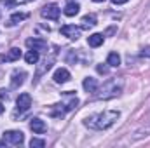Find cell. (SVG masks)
<instances>
[{"mask_svg":"<svg viewBox=\"0 0 150 148\" xmlns=\"http://www.w3.org/2000/svg\"><path fill=\"white\" fill-rule=\"evenodd\" d=\"M120 117V113L117 110H105V111H98L89 115L84 120V125L93 129V131H105L108 127H112L113 124L117 122V118Z\"/></svg>","mask_w":150,"mask_h":148,"instance_id":"obj_1","label":"cell"},{"mask_svg":"<svg viewBox=\"0 0 150 148\" xmlns=\"http://www.w3.org/2000/svg\"><path fill=\"white\" fill-rule=\"evenodd\" d=\"M124 89V78L122 77H117V78H110L107 80L101 87H98L96 91V96L100 99H112V98H117Z\"/></svg>","mask_w":150,"mask_h":148,"instance_id":"obj_2","label":"cell"},{"mask_svg":"<svg viewBox=\"0 0 150 148\" xmlns=\"http://www.w3.org/2000/svg\"><path fill=\"white\" fill-rule=\"evenodd\" d=\"M25 61H26L28 65H37V63H38V51L30 49V51L25 54Z\"/></svg>","mask_w":150,"mask_h":148,"instance_id":"obj_16","label":"cell"},{"mask_svg":"<svg viewBox=\"0 0 150 148\" xmlns=\"http://www.w3.org/2000/svg\"><path fill=\"white\" fill-rule=\"evenodd\" d=\"M26 18H28L26 12H14V14L11 16V25H18V23H21V21H25Z\"/></svg>","mask_w":150,"mask_h":148,"instance_id":"obj_17","label":"cell"},{"mask_svg":"<svg viewBox=\"0 0 150 148\" xmlns=\"http://www.w3.org/2000/svg\"><path fill=\"white\" fill-rule=\"evenodd\" d=\"M4 145H5V140H4V141H0V147H4Z\"/></svg>","mask_w":150,"mask_h":148,"instance_id":"obj_26","label":"cell"},{"mask_svg":"<svg viewBox=\"0 0 150 148\" xmlns=\"http://www.w3.org/2000/svg\"><path fill=\"white\" fill-rule=\"evenodd\" d=\"M26 45H28L30 49L38 51V52L47 49V42H45V40H42V38H28V40H26Z\"/></svg>","mask_w":150,"mask_h":148,"instance_id":"obj_8","label":"cell"},{"mask_svg":"<svg viewBox=\"0 0 150 148\" xmlns=\"http://www.w3.org/2000/svg\"><path fill=\"white\" fill-rule=\"evenodd\" d=\"M0 113H4V106H2V103H0Z\"/></svg>","mask_w":150,"mask_h":148,"instance_id":"obj_25","label":"cell"},{"mask_svg":"<svg viewBox=\"0 0 150 148\" xmlns=\"http://www.w3.org/2000/svg\"><path fill=\"white\" fill-rule=\"evenodd\" d=\"M54 82L56 84H65V82H68L70 80V72L67 70V68H58L56 72H54Z\"/></svg>","mask_w":150,"mask_h":148,"instance_id":"obj_9","label":"cell"},{"mask_svg":"<svg viewBox=\"0 0 150 148\" xmlns=\"http://www.w3.org/2000/svg\"><path fill=\"white\" fill-rule=\"evenodd\" d=\"M4 140H5V143H11V145H21L23 141H25V136H23V132L21 131H5L4 132Z\"/></svg>","mask_w":150,"mask_h":148,"instance_id":"obj_5","label":"cell"},{"mask_svg":"<svg viewBox=\"0 0 150 148\" xmlns=\"http://www.w3.org/2000/svg\"><path fill=\"white\" fill-rule=\"evenodd\" d=\"M30 147L32 148H42V147H45V141H44V140H38V138H33V140L30 141Z\"/></svg>","mask_w":150,"mask_h":148,"instance_id":"obj_19","label":"cell"},{"mask_svg":"<svg viewBox=\"0 0 150 148\" xmlns=\"http://www.w3.org/2000/svg\"><path fill=\"white\" fill-rule=\"evenodd\" d=\"M127 0H112V4L113 5H122V4H126Z\"/></svg>","mask_w":150,"mask_h":148,"instance_id":"obj_24","label":"cell"},{"mask_svg":"<svg viewBox=\"0 0 150 148\" xmlns=\"http://www.w3.org/2000/svg\"><path fill=\"white\" fill-rule=\"evenodd\" d=\"M80 32H82V28H79L75 25H65V26H61V33L65 37H68L70 40H77V38L80 37Z\"/></svg>","mask_w":150,"mask_h":148,"instance_id":"obj_6","label":"cell"},{"mask_svg":"<svg viewBox=\"0 0 150 148\" xmlns=\"http://www.w3.org/2000/svg\"><path fill=\"white\" fill-rule=\"evenodd\" d=\"M4 4H5L7 7H14V5H16V0H4Z\"/></svg>","mask_w":150,"mask_h":148,"instance_id":"obj_22","label":"cell"},{"mask_svg":"<svg viewBox=\"0 0 150 148\" xmlns=\"http://www.w3.org/2000/svg\"><path fill=\"white\" fill-rule=\"evenodd\" d=\"M82 30H89V28H93V26H96V23H98V18H96V14H87V16H84L82 18Z\"/></svg>","mask_w":150,"mask_h":148,"instance_id":"obj_10","label":"cell"},{"mask_svg":"<svg viewBox=\"0 0 150 148\" xmlns=\"http://www.w3.org/2000/svg\"><path fill=\"white\" fill-rule=\"evenodd\" d=\"M25 78H26V73L25 72H14L12 73V78H11V85L14 87V89H18L19 85H23V82H25Z\"/></svg>","mask_w":150,"mask_h":148,"instance_id":"obj_11","label":"cell"},{"mask_svg":"<svg viewBox=\"0 0 150 148\" xmlns=\"http://www.w3.org/2000/svg\"><path fill=\"white\" fill-rule=\"evenodd\" d=\"M142 54H143V56H147V58H150V47H145V49L142 51Z\"/></svg>","mask_w":150,"mask_h":148,"instance_id":"obj_23","label":"cell"},{"mask_svg":"<svg viewBox=\"0 0 150 148\" xmlns=\"http://www.w3.org/2000/svg\"><path fill=\"white\" fill-rule=\"evenodd\" d=\"M59 12H61V9H59L56 4H47V5H44L42 11H40L42 18H45V19H54V21L59 18Z\"/></svg>","mask_w":150,"mask_h":148,"instance_id":"obj_3","label":"cell"},{"mask_svg":"<svg viewBox=\"0 0 150 148\" xmlns=\"http://www.w3.org/2000/svg\"><path fill=\"white\" fill-rule=\"evenodd\" d=\"M82 85H84L86 92H93V94H94V92L98 91V82H96V78H93V77H87V78H84Z\"/></svg>","mask_w":150,"mask_h":148,"instance_id":"obj_12","label":"cell"},{"mask_svg":"<svg viewBox=\"0 0 150 148\" xmlns=\"http://www.w3.org/2000/svg\"><path fill=\"white\" fill-rule=\"evenodd\" d=\"M107 65H110V66H119V65H120V56H119L117 52H110L108 58H107Z\"/></svg>","mask_w":150,"mask_h":148,"instance_id":"obj_18","label":"cell"},{"mask_svg":"<svg viewBox=\"0 0 150 148\" xmlns=\"http://www.w3.org/2000/svg\"><path fill=\"white\" fill-rule=\"evenodd\" d=\"M21 58V51L18 47H12L5 56H0V61H18Z\"/></svg>","mask_w":150,"mask_h":148,"instance_id":"obj_13","label":"cell"},{"mask_svg":"<svg viewBox=\"0 0 150 148\" xmlns=\"http://www.w3.org/2000/svg\"><path fill=\"white\" fill-rule=\"evenodd\" d=\"M28 2H30V0H28Z\"/></svg>","mask_w":150,"mask_h":148,"instance_id":"obj_28","label":"cell"},{"mask_svg":"<svg viewBox=\"0 0 150 148\" xmlns=\"http://www.w3.org/2000/svg\"><path fill=\"white\" fill-rule=\"evenodd\" d=\"M30 129L33 131V134H44L45 129H47V125H45V122L40 120V118H32V120H30Z\"/></svg>","mask_w":150,"mask_h":148,"instance_id":"obj_7","label":"cell"},{"mask_svg":"<svg viewBox=\"0 0 150 148\" xmlns=\"http://www.w3.org/2000/svg\"><path fill=\"white\" fill-rule=\"evenodd\" d=\"M30 106H32V96L28 92L19 94L18 99H16V110L19 111V113H25V111L30 110Z\"/></svg>","mask_w":150,"mask_h":148,"instance_id":"obj_4","label":"cell"},{"mask_svg":"<svg viewBox=\"0 0 150 148\" xmlns=\"http://www.w3.org/2000/svg\"><path fill=\"white\" fill-rule=\"evenodd\" d=\"M103 35L101 33H93V35H89L87 37V44L91 45V47H100L101 44H103Z\"/></svg>","mask_w":150,"mask_h":148,"instance_id":"obj_15","label":"cell"},{"mask_svg":"<svg viewBox=\"0 0 150 148\" xmlns=\"http://www.w3.org/2000/svg\"><path fill=\"white\" fill-rule=\"evenodd\" d=\"M96 70H98L100 73H107V72H108V68H107V66H101V65H98V68H96Z\"/></svg>","mask_w":150,"mask_h":148,"instance_id":"obj_21","label":"cell"},{"mask_svg":"<svg viewBox=\"0 0 150 148\" xmlns=\"http://www.w3.org/2000/svg\"><path fill=\"white\" fill-rule=\"evenodd\" d=\"M7 98H9L7 91H5V89H0V99H7Z\"/></svg>","mask_w":150,"mask_h":148,"instance_id":"obj_20","label":"cell"},{"mask_svg":"<svg viewBox=\"0 0 150 148\" xmlns=\"http://www.w3.org/2000/svg\"><path fill=\"white\" fill-rule=\"evenodd\" d=\"M93 2H105V0H93Z\"/></svg>","mask_w":150,"mask_h":148,"instance_id":"obj_27","label":"cell"},{"mask_svg":"<svg viewBox=\"0 0 150 148\" xmlns=\"http://www.w3.org/2000/svg\"><path fill=\"white\" fill-rule=\"evenodd\" d=\"M79 11H80V7H79V4H77V2H68V4L65 5V9H63L65 16H68V18L77 16V14H79Z\"/></svg>","mask_w":150,"mask_h":148,"instance_id":"obj_14","label":"cell"}]
</instances>
